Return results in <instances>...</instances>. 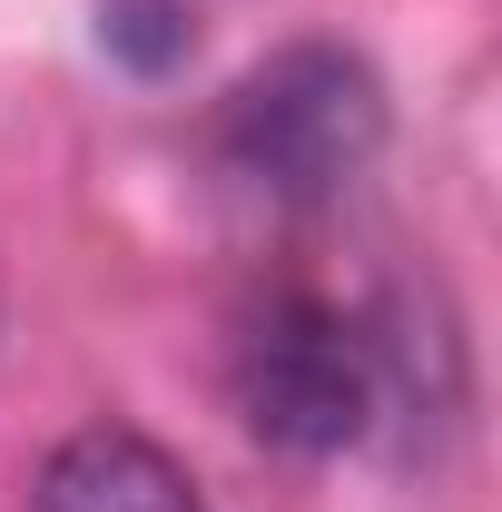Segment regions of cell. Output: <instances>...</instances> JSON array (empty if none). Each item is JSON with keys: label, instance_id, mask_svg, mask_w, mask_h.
<instances>
[{"label": "cell", "instance_id": "cell-1", "mask_svg": "<svg viewBox=\"0 0 502 512\" xmlns=\"http://www.w3.org/2000/svg\"><path fill=\"white\" fill-rule=\"evenodd\" d=\"M384 79L335 40H296L266 69H247L217 109V158L276 207H325L384 158Z\"/></svg>", "mask_w": 502, "mask_h": 512}, {"label": "cell", "instance_id": "cell-2", "mask_svg": "<svg viewBox=\"0 0 502 512\" xmlns=\"http://www.w3.org/2000/svg\"><path fill=\"white\" fill-rule=\"evenodd\" d=\"M227 384H237V424L256 444L306 453V463L365 444V424H375V345L335 306H315V296L256 306L247 335H237Z\"/></svg>", "mask_w": 502, "mask_h": 512}, {"label": "cell", "instance_id": "cell-3", "mask_svg": "<svg viewBox=\"0 0 502 512\" xmlns=\"http://www.w3.org/2000/svg\"><path fill=\"white\" fill-rule=\"evenodd\" d=\"M30 512H207V493H197V473L158 434H138V424H79L40 463Z\"/></svg>", "mask_w": 502, "mask_h": 512}, {"label": "cell", "instance_id": "cell-4", "mask_svg": "<svg viewBox=\"0 0 502 512\" xmlns=\"http://www.w3.org/2000/svg\"><path fill=\"white\" fill-rule=\"evenodd\" d=\"M99 40H109V60H128L138 79H168V69L197 50V30H188L178 0H109V10H99Z\"/></svg>", "mask_w": 502, "mask_h": 512}]
</instances>
